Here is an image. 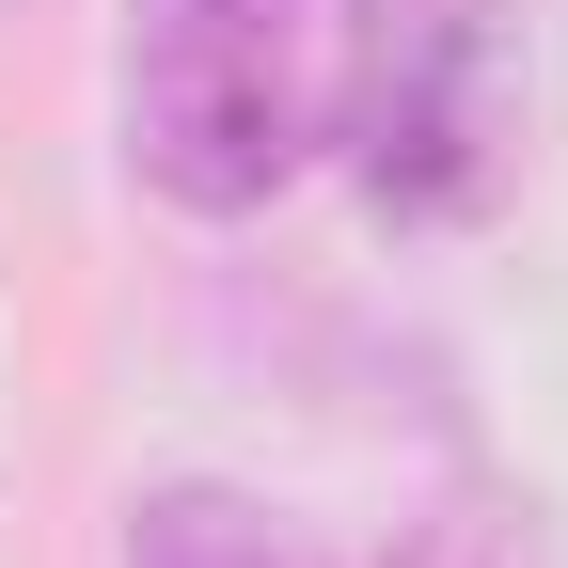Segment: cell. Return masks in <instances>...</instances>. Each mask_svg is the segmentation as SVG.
Wrapping results in <instances>:
<instances>
[{"label":"cell","mask_w":568,"mask_h":568,"mask_svg":"<svg viewBox=\"0 0 568 568\" xmlns=\"http://www.w3.org/2000/svg\"><path fill=\"white\" fill-rule=\"evenodd\" d=\"M537 126V32L521 0H364L347 17V174L379 222H489Z\"/></svg>","instance_id":"obj_2"},{"label":"cell","mask_w":568,"mask_h":568,"mask_svg":"<svg viewBox=\"0 0 568 568\" xmlns=\"http://www.w3.org/2000/svg\"><path fill=\"white\" fill-rule=\"evenodd\" d=\"M126 568H301L237 489H159V506L126 521Z\"/></svg>","instance_id":"obj_3"},{"label":"cell","mask_w":568,"mask_h":568,"mask_svg":"<svg viewBox=\"0 0 568 568\" xmlns=\"http://www.w3.org/2000/svg\"><path fill=\"white\" fill-rule=\"evenodd\" d=\"M347 17L364 0H126V174L190 222H253L332 159L347 111Z\"/></svg>","instance_id":"obj_1"}]
</instances>
